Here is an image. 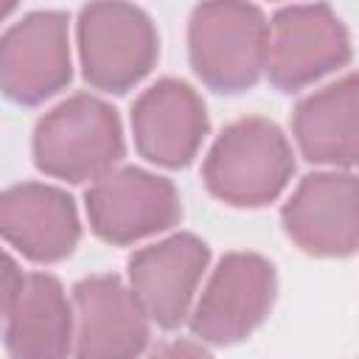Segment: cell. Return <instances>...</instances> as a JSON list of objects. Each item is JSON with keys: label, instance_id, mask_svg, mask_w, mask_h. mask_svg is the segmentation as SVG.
I'll return each instance as SVG.
<instances>
[{"label": "cell", "instance_id": "obj_1", "mask_svg": "<svg viewBox=\"0 0 359 359\" xmlns=\"http://www.w3.org/2000/svg\"><path fill=\"white\" fill-rule=\"evenodd\" d=\"M294 157L278 123L250 115L233 121L202 163L208 191L233 208H261L283 194Z\"/></svg>", "mask_w": 359, "mask_h": 359}, {"label": "cell", "instance_id": "obj_2", "mask_svg": "<svg viewBox=\"0 0 359 359\" xmlns=\"http://www.w3.org/2000/svg\"><path fill=\"white\" fill-rule=\"evenodd\" d=\"M123 149L118 112L90 93L70 95L34 129L36 168L65 182L101 180L121 163Z\"/></svg>", "mask_w": 359, "mask_h": 359}, {"label": "cell", "instance_id": "obj_3", "mask_svg": "<svg viewBox=\"0 0 359 359\" xmlns=\"http://www.w3.org/2000/svg\"><path fill=\"white\" fill-rule=\"evenodd\" d=\"M269 22L250 3H202L188 22V56L199 81L216 93L250 90L266 67Z\"/></svg>", "mask_w": 359, "mask_h": 359}, {"label": "cell", "instance_id": "obj_4", "mask_svg": "<svg viewBox=\"0 0 359 359\" xmlns=\"http://www.w3.org/2000/svg\"><path fill=\"white\" fill-rule=\"evenodd\" d=\"M160 53L151 17L129 3H90L79 11V59L90 87L126 93L140 84Z\"/></svg>", "mask_w": 359, "mask_h": 359}, {"label": "cell", "instance_id": "obj_5", "mask_svg": "<svg viewBox=\"0 0 359 359\" xmlns=\"http://www.w3.org/2000/svg\"><path fill=\"white\" fill-rule=\"evenodd\" d=\"M275 294L278 278L266 258L230 252L210 272L191 311V331L210 345H236L269 317Z\"/></svg>", "mask_w": 359, "mask_h": 359}, {"label": "cell", "instance_id": "obj_6", "mask_svg": "<svg viewBox=\"0 0 359 359\" xmlns=\"http://www.w3.org/2000/svg\"><path fill=\"white\" fill-rule=\"evenodd\" d=\"M84 205L93 233L115 247L157 236L182 216L174 182L137 165L112 168L95 180L84 194Z\"/></svg>", "mask_w": 359, "mask_h": 359}, {"label": "cell", "instance_id": "obj_7", "mask_svg": "<svg viewBox=\"0 0 359 359\" xmlns=\"http://www.w3.org/2000/svg\"><path fill=\"white\" fill-rule=\"evenodd\" d=\"M348 62L351 36L328 6H283L275 11L264 70L278 90H303Z\"/></svg>", "mask_w": 359, "mask_h": 359}, {"label": "cell", "instance_id": "obj_8", "mask_svg": "<svg viewBox=\"0 0 359 359\" xmlns=\"http://www.w3.org/2000/svg\"><path fill=\"white\" fill-rule=\"evenodd\" d=\"M73 76L67 14L34 11L0 36V93L14 104H42Z\"/></svg>", "mask_w": 359, "mask_h": 359}, {"label": "cell", "instance_id": "obj_9", "mask_svg": "<svg viewBox=\"0 0 359 359\" xmlns=\"http://www.w3.org/2000/svg\"><path fill=\"white\" fill-rule=\"evenodd\" d=\"M73 359H140L149 317L118 275H90L73 286Z\"/></svg>", "mask_w": 359, "mask_h": 359}, {"label": "cell", "instance_id": "obj_10", "mask_svg": "<svg viewBox=\"0 0 359 359\" xmlns=\"http://www.w3.org/2000/svg\"><path fill=\"white\" fill-rule=\"evenodd\" d=\"M286 236L309 255L348 258L359 241L356 177L351 171H320L300 180L280 210Z\"/></svg>", "mask_w": 359, "mask_h": 359}, {"label": "cell", "instance_id": "obj_11", "mask_svg": "<svg viewBox=\"0 0 359 359\" xmlns=\"http://www.w3.org/2000/svg\"><path fill=\"white\" fill-rule=\"evenodd\" d=\"M208 261L210 250L194 233H177L129 258V289L149 323L177 328L191 314Z\"/></svg>", "mask_w": 359, "mask_h": 359}, {"label": "cell", "instance_id": "obj_12", "mask_svg": "<svg viewBox=\"0 0 359 359\" xmlns=\"http://www.w3.org/2000/svg\"><path fill=\"white\" fill-rule=\"evenodd\" d=\"M208 129L205 101L180 79H160L132 107L135 149L163 168H185L199 154Z\"/></svg>", "mask_w": 359, "mask_h": 359}, {"label": "cell", "instance_id": "obj_13", "mask_svg": "<svg viewBox=\"0 0 359 359\" xmlns=\"http://www.w3.org/2000/svg\"><path fill=\"white\" fill-rule=\"evenodd\" d=\"M0 238L28 261H65L81 238L76 202L56 185H11L0 194Z\"/></svg>", "mask_w": 359, "mask_h": 359}, {"label": "cell", "instance_id": "obj_14", "mask_svg": "<svg viewBox=\"0 0 359 359\" xmlns=\"http://www.w3.org/2000/svg\"><path fill=\"white\" fill-rule=\"evenodd\" d=\"M6 351L11 359H70L73 303L53 275H22L6 317Z\"/></svg>", "mask_w": 359, "mask_h": 359}, {"label": "cell", "instance_id": "obj_15", "mask_svg": "<svg viewBox=\"0 0 359 359\" xmlns=\"http://www.w3.org/2000/svg\"><path fill=\"white\" fill-rule=\"evenodd\" d=\"M300 154L317 165L353 168L359 154V87L356 76L306 95L292 115Z\"/></svg>", "mask_w": 359, "mask_h": 359}, {"label": "cell", "instance_id": "obj_16", "mask_svg": "<svg viewBox=\"0 0 359 359\" xmlns=\"http://www.w3.org/2000/svg\"><path fill=\"white\" fill-rule=\"evenodd\" d=\"M20 283H22V272H20L17 261L6 250H0V325L8 317V309H11L14 297H17Z\"/></svg>", "mask_w": 359, "mask_h": 359}, {"label": "cell", "instance_id": "obj_17", "mask_svg": "<svg viewBox=\"0 0 359 359\" xmlns=\"http://www.w3.org/2000/svg\"><path fill=\"white\" fill-rule=\"evenodd\" d=\"M149 359H213L210 351L194 339H171V342H163L157 345Z\"/></svg>", "mask_w": 359, "mask_h": 359}, {"label": "cell", "instance_id": "obj_18", "mask_svg": "<svg viewBox=\"0 0 359 359\" xmlns=\"http://www.w3.org/2000/svg\"><path fill=\"white\" fill-rule=\"evenodd\" d=\"M14 11H17V6H14V3H0V22H3L6 17H11Z\"/></svg>", "mask_w": 359, "mask_h": 359}]
</instances>
